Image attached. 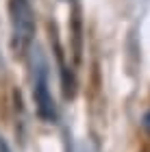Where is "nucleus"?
Instances as JSON below:
<instances>
[{
    "label": "nucleus",
    "instance_id": "nucleus-1",
    "mask_svg": "<svg viewBox=\"0 0 150 152\" xmlns=\"http://www.w3.org/2000/svg\"><path fill=\"white\" fill-rule=\"evenodd\" d=\"M9 20H11V48L15 54H24L35 37V13H33L31 0H11Z\"/></svg>",
    "mask_w": 150,
    "mask_h": 152
},
{
    "label": "nucleus",
    "instance_id": "nucleus-2",
    "mask_svg": "<svg viewBox=\"0 0 150 152\" xmlns=\"http://www.w3.org/2000/svg\"><path fill=\"white\" fill-rule=\"evenodd\" d=\"M33 98H35V107L42 120L54 122L57 120V107H54L50 87H48V67H46L44 59L39 57V63L35 65V78H33Z\"/></svg>",
    "mask_w": 150,
    "mask_h": 152
},
{
    "label": "nucleus",
    "instance_id": "nucleus-3",
    "mask_svg": "<svg viewBox=\"0 0 150 152\" xmlns=\"http://www.w3.org/2000/svg\"><path fill=\"white\" fill-rule=\"evenodd\" d=\"M74 152H98V146H96V143H91V141H83V143H78V146H76Z\"/></svg>",
    "mask_w": 150,
    "mask_h": 152
},
{
    "label": "nucleus",
    "instance_id": "nucleus-4",
    "mask_svg": "<svg viewBox=\"0 0 150 152\" xmlns=\"http://www.w3.org/2000/svg\"><path fill=\"white\" fill-rule=\"evenodd\" d=\"M0 152H11V148H9V143H7L4 139H0Z\"/></svg>",
    "mask_w": 150,
    "mask_h": 152
},
{
    "label": "nucleus",
    "instance_id": "nucleus-5",
    "mask_svg": "<svg viewBox=\"0 0 150 152\" xmlns=\"http://www.w3.org/2000/svg\"><path fill=\"white\" fill-rule=\"evenodd\" d=\"M144 128L150 133V111H148V113H146V117H144Z\"/></svg>",
    "mask_w": 150,
    "mask_h": 152
}]
</instances>
